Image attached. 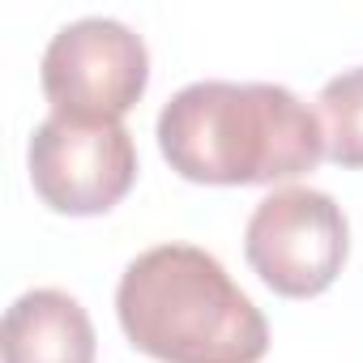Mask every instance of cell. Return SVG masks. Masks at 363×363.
I'll use <instances>...</instances> for the list:
<instances>
[{
  "instance_id": "6",
  "label": "cell",
  "mask_w": 363,
  "mask_h": 363,
  "mask_svg": "<svg viewBox=\"0 0 363 363\" xmlns=\"http://www.w3.org/2000/svg\"><path fill=\"white\" fill-rule=\"evenodd\" d=\"M5 363H94L99 337L90 312L56 286H35L5 312Z\"/></svg>"
},
{
  "instance_id": "7",
  "label": "cell",
  "mask_w": 363,
  "mask_h": 363,
  "mask_svg": "<svg viewBox=\"0 0 363 363\" xmlns=\"http://www.w3.org/2000/svg\"><path fill=\"white\" fill-rule=\"evenodd\" d=\"M316 103L325 128V158L359 171L363 167V65L329 77Z\"/></svg>"
},
{
  "instance_id": "5",
  "label": "cell",
  "mask_w": 363,
  "mask_h": 363,
  "mask_svg": "<svg viewBox=\"0 0 363 363\" xmlns=\"http://www.w3.org/2000/svg\"><path fill=\"white\" fill-rule=\"evenodd\" d=\"M52 111L77 120H124L150 82L141 35L116 18H77L60 26L39 65Z\"/></svg>"
},
{
  "instance_id": "2",
  "label": "cell",
  "mask_w": 363,
  "mask_h": 363,
  "mask_svg": "<svg viewBox=\"0 0 363 363\" xmlns=\"http://www.w3.org/2000/svg\"><path fill=\"white\" fill-rule=\"evenodd\" d=\"M124 337L158 363H261L269 325L197 244H158L133 257L116 286Z\"/></svg>"
},
{
  "instance_id": "4",
  "label": "cell",
  "mask_w": 363,
  "mask_h": 363,
  "mask_svg": "<svg viewBox=\"0 0 363 363\" xmlns=\"http://www.w3.org/2000/svg\"><path fill=\"white\" fill-rule=\"evenodd\" d=\"M26 158L39 201L69 218L107 214L137 184V145L120 120H77L52 111L35 128Z\"/></svg>"
},
{
  "instance_id": "1",
  "label": "cell",
  "mask_w": 363,
  "mask_h": 363,
  "mask_svg": "<svg viewBox=\"0 0 363 363\" xmlns=\"http://www.w3.org/2000/svg\"><path fill=\"white\" fill-rule=\"evenodd\" d=\"M158 150L193 184H278L316 171L325 128L278 82H193L158 111Z\"/></svg>"
},
{
  "instance_id": "3",
  "label": "cell",
  "mask_w": 363,
  "mask_h": 363,
  "mask_svg": "<svg viewBox=\"0 0 363 363\" xmlns=\"http://www.w3.org/2000/svg\"><path fill=\"white\" fill-rule=\"evenodd\" d=\"M346 214L320 189H278L244 227V257L252 274L286 299H312L329 291L346 265Z\"/></svg>"
}]
</instances>
